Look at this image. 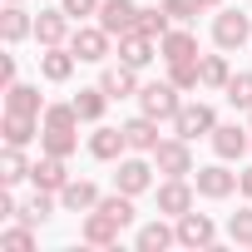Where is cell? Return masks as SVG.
Returning <instances> with one entry per match:
<instances>
[{
	"label": "cell",
	"instance_id": "1",
	"mask_svg": "<svg viewBox=\"0 0 252 252\" xmlns=\"http://www.w3.org/2000/svg\"><path fill=\"white\" fill-rule=\"evenodd\" d=\"M178 94H183V89H178L173 79H163V84H144V89H139V109H144L149 119H158V124H173L178 109H183Z\"/></svg>",
	"mask_w": 252,
	"mask_h": 252
},
{
	"label": "cell",
	"instance_id": "2",
	"mask_svg": "<svg viewBox=\"0 0 252 252\" xmlns=\"http://www.w3.org/2000/svg\"><path fill=\"white\" fill-rule=\"evenodd\" d=\"M154 163H158V173H168V178H188L193 173V149H188V139H158V149H154Z\"/></svg>",
	"mask_w": 252,
	"mask_h": 252
},
{
	"label": "cell",
	"instance_id": "3",
	"mask_svg": "<svg viewBox=\"0 0 252 252\" xmlns=\"http://www.w3.org/2000/svg\"><path fill=\"white\" fill-rule=\"evenodd\" d=\"M213 129H218V114L208 109V104H183L178 109V119H173V134L178 139H213Z\"/></svg>",
	"mask_w": 252,
	"mask_h": 252
},
{
	"label": "cell",
	"instance_id": "4",
	"mask_svg": "<svg viewBox=\"0 0 252 252\" xmlns=\"http://www.w3.org/2000/svg\"><path fill=\"white\" fill-rule=\"evenodd\" d=\"M213 40H218V50H242V45L252 40V20H247L242 10H218Z\"/></svg>",
	"mask_w": 252,
	"mask_h": 252
},
{
	"label": "cell",
	"instance_id": "5",
	"mask_svg": "<svg viewBox=\"0 0 252 252\" xmlns=\"http://www.w3.org/2000/svg\"><path fill=\"white\" fill-rule=\"evenodd\" d=\"M109 45H114V35H109L104 25H79V30L69 35V50H74L84 64H99V60L109 55Z\"/></svg>",
	"mask_w": 252,
	"mask_h": 252
},
{
	"label": "cell",
	"instance_id": "6",
	"mask_svg": "<svg viewBox=\"0 0 252 252\" xmlns=\"http://www.w3.org/2000/svg\"><path fill=\"white\" fill-rule=\"evenodd\" d=\"M99 25L114 40L129 35V30H139V5H134V0H104V5H99Z\"/></svg>",
	"mask_w": 252,
	"mask_h": 252
},
{
	"label": "cell",
	"instance_id": "7",
	"mask_svg": "<svg viewBox=\"0 0 252 252\" xmlns=\"http://www.w3.org/2000/svg\"><path fill=\"white\" fill-rule=\"evenodd\" d=\"M213 237H218V227H213V218L208 213H183L178 218V247H213Z\"/></svg>",
	"mask_w": 252,
	"mask_h": 252
},
{
	"label": "cell",
	"instance_id": "8",
	"mask_svg": "<svg viewBox=\"0 0 252 252\" xmlns=\"http://www.w3.org/2000/svg\"><path fill=\"white\" fill-rule=\"evenodd\" d=\"M119 232H124V227H119L109 213H99V208H89V213H84V227H79V237H84L89 247H114V242H119Z\"/></svg>",
	"mask_w": 252,
	"mask_h": 252
},
{
	"label": "cell",
	"instance_id": "9",
	"mask_svg": "<svg viewBox=\"0 0 252 252\" xmlns=\"http://www.w3.org/2000/svg\"><path fill=\"white\" fill-rule=\"evenodd\" d=\"M149 183H154V168H149L144 158H119V173H114V188H119V193L139 198Z\"/></svg>",
	"mask_w": 252,
	"mask_h": 252
},
{
	"label": "cell",
	"instance_id": "10",
	"mask_svg": "<svg viewBox=\"0 0 252 252\" xmlns=\"http://www.w3.org/2000/svg\"><path fill=\"white\" fill-rule=\"evenodd\" d=\"M154 55H158V40H154V35H144V30H129V35H119V60H124V64L144 69Z\"/></svg>",
	"mask_w": 252,
	"mask_h": 252
},
{
	"label": "cell",
	"instance_id": "11",
	"mask_svg": "<svg viewBox=\"0 0 252 252\" xmlns=\"http://www.w3.org/2000/svg\"><path fill=\"white\" fill-rule=\"evenodd\" d=\"M74 64H79V55H74L69 45H50V50L40 55V74H45L50 84H64V79L74 74Z\"/></svg>",
	"mask_w": 252,
	"mask_h": 252
},
{
	"label": "cell",
	"instance_id": "12",
	"mask_svg": "<svg viewBox=\"0 0 252 252\" xmlns=\"http://www.w3.org/2000/svg\"><path fill=\"white\" fill-rule=\"evenodd\" d=\"M247 134H252V129H237V124H218V129H213V154H218L222 163H227V158H242V154H247V144H252Z\"/></svg>",
	"mask_w": 252,
	"mask_h": 252
},
{
	"label": "cell",
	"instance_id": "13",
	"mask_svg": "<svg viewBox=\"0 0 252 252\" xmlns=\"http://www.w3.org/2000/svg\"><path fill=\"white\" fill-rule=\"evenodd\" d=\"M158 55L173 64V60H198V35L188 30V25H173L163 40H158Z\"/></svg>",
	"mask_w": 252,
	"mask_h": 252
},
{
	"label": "cell",
	"instance_id": "14",
	"mask_svg": "<svg viewBox=\"0 0 252 252\" xmlns=\"http://www.w3.org/2000/svg\"><path fill=\"white\" fill-rule=\"evenodd\" d=\"M198 193L203 198H227V193H237V173H227L222 163H208V168H198Z\"/></svg>",
	"mask_w": 252,
	"mask_h": 252
},
{
	"label": "cell",
	"instance_id": "15",
	"mask_svg": "<svg viewBox=\"0 0 252 252\" xmlns=\"http://www.w3.org/2000/svg\"><path fill=\"white\" fill-rule=\"evenodd\" d=\"M99 188L89 183V178H69L64 188H60V208H69V213H89V208H99Z\"/></svg>",
	"mask_w": 252,
	"mask_h": 252
},
{
	"label": "cell",
	"instance_id": "16",
	"mask_svg": "<svg viewBox=\"0 0 252 252\" xmlns=\"http://www.w3.org/2000/svg\"><path fill=\"white\" fill-rule=\"evenodd\" d=\"M124 149H129V139H124V124H119V129H109V124H99V129H94V139H89V154L99 158V163H114Z\"/></svg>",
	"mask_w": 252,
	"mask_h": 252
},
{
	"label": "cell",
	"instance_id": "17",
	"mask_svg": "<svg viewBox=\"0 0 252 252\" xmlns=\"http://www.w3.org/2000/svg\"><path fill=\"white\" fill-rule=\"evenodd\" d=\"M40 129H45V119H35V114H10V109H5V119H0V134H5V144H20V149H25Z\"/></svg>",
	"mask_w": 252,
	"mask_h": 252
},
{
	"label": "cell",
	"instance_id": "18",
	"mask_svg": "<svg viewBox=\"0 0 252 252\" xmlns=\"http://www.w3.org/2000/svg\"><path fill=\"white\" fill-rule=\"evenodd\" d=\"M124 139H129L134 154H154L158 149V119H149V114L129 119V124H124Z\"/></svg>",
	"mask_w": 252,
	"mask_h": 252
},
{
	"label": "cell",
	"instance_id": "19",
	"mask_svg": "<svg viewBox=\"0 0 252 252\" xmlns=\"http://www.w3.org/2000/svg\"><path fill=\"white\" fill-rule=\"evenodd\" d=\"M35 40L50 50V45H64L69 40V15L64 10H40L35 15Z\"/></svg>",
	"mask_w": 252,
	"mask_h": 252
},
{
	"label": "cell",
	"instance_id": "20",
	"mask_svg": "<svg viewBox=\"0 0 252 252\" xmlns=\"http://www.w3.org/2000/svg\"><path fill=\"white\" fill-rule=\"evenodd\" d=\"M30 183H35V188H45V193H60V188L69 183V168H64V158L45 154V158L30 168Z\"/></svg>",
	"mask_w": 252,
	"mask_h": 252
},
{
	"label": "cell",
	"instance_id": "21",
	"mask_svg": "<svg viewBox=\"0 0 252 252\" xmlns=\"http://www.w3.org/2000/svg\"><path fill=\"white\" fill-rule=\"evenodd\" d=\"M188 208H193V188H188V178H168V183L158 188V213L183 218Z\"/></svg>",
	"mask_w": 252,
	"mask_h": 252
},
{
	"label": "cell",
	"instance_id": "22",
	"mask_svg": "<svg viewBox=\"0 0 252 252\" xmlns=\"http://www.w3.org/2000/svg\"><path fill=\"white\" fill-rule=\"evenodd\" d=\"M99 84H104V94H109V99H129V94H139V69L119 60L114 69H104V79H99Z\"/></svg>",
	"mask_w": 252,
	"mask_h": 252
},
{
	"label": "cell",
	"instance_id": "23",
	"mask_svg": "<svg viewBox=\"0 0 252 252\" xmlns=\"http://www.w3.org/2000/svg\"><path fill=\"white\" fill-rule=\"evenodd\" d=\"M5 109L10 114H45V94L35 89V84H5Z\"/></svg>",
	"mask_w": 252,
	"mask_h": 252
},
{
	"label": "cell",
	"instance_id": "24",
	"mask_svg": "<svg viewBox=\"0 0 252 252\" xmlns=\"http://www.w3.org/2000/svg\"><path fill=\"white\" fill-rule=\"evenodd\" d=\"M25 35H35V20H30L20 5H5V10H0V40H5V45H20Z\"/></svg>",
	"mask_w": 252,
	"mask_h": 252
},
{
	"label": "cell",
	"instance_id": "25",
	"mask_svg": "<svg viewBox=\"0 0 252 252\" xmlns=\"http://www.w3.org/2000/svg\"><path fill=\"white\" fill-rule=\"evenodd\" d=\"M173 242H178V227H168V222H144L139 237H134L139 252H163V247H173Z\"/></svg>",
	"mask_w": 252,
	"mask_h": 252
},
{
	"label": "cell",
	"instance_id": "26",
	"mask_svg": "<svg viewBox=\"0 0 252 252\" xmlns=\"http://www.w3.org/2000/svg\"><path fill=\"white\" fill-rule=\"evenodd\" d=\"M55 198H60V193H45V188H35V198H30V203H20L15 222H30V227L50 222V213H55Z\"/></svg>",
	"mask_w": 252,
	"mask_h": 252
},
{
	"label": "cell",
	"instance_id": "27",
	"mask_svg": "<svg viewBox=\"0 0 252 252\" xmlns=\"http://www.w3.org/2000/svg\"><path fill=\"white\" fill-rule=\"evenodd\" d=\"M30 168H35V163H30V158L20 154V144H5V154H0V183L10 188V183L30 178Z\"/></svg>",
	"mask_w": 252,
	"mask_h": 252
},
{
	"label": "cell",
	"instance_id": "28",
	"mask_svg": "<svg viewBox=\"0 0 252 252\" xmlns=\"http://www.w3.org/2000/svg\"><path fill=\"white\" fill-rule=\"evenodd\" d=\"M74 109H79V119H84V124H99V119H104V109H109V94H104V84H94V89H79V94H74Z\"/></svg>",
	"mask_w": 252,
	"mask_h": 252
},
{
	"label": "cell",
	"instance_id": "29",
	"mask_svg": "<svg viewBox=\"0 0 252 252\" xmlns=\"http://www.w3.org/2000/svg\"><path fill=\"white\" fill-rule=\"evenodd\" d=\"M168 79H173L183 94H193V89L203 84V60H173V64H168Z\"/></svg>",
	"mask_w": 252,
	"mask_h": 252
},
{
	"label": "cell",
	"instance_id": "30",
	"mask_svg": "<svg viewBox=\"0 0 252 252\" xmlns=\"http://www.w3.org/2000/svg\"><path fill=\"white\" fill-rule=\"evenodd\" d=\"M74 144H79V139H74V129H40V149H45V154H55V158H69V154H74Z\"/></svg>",
	"mask_w": 252,
	"mask_h": 252
},
{
	"label": "cell",
	"instance_id": "31",
	"mask_svg": "<svg viewBox=\"0 0 252 252\" xmlns=\"http://www.w3.org/2000/svg\"><path fill=\"white\" fill-rule=\"evenodd\" d=\"M99 213H109V218H114L119 227H129V222H134V198H129V193H119V188H114L109 198H99Z\"/></svg>",
	"mask_w": 252,
	"mask_h": 252
},
{
	"label": "cell",
	"instance_id": "32",
	"mask_svg": "<svg viewBox=\"0 0 252 252\" xmlns=\"http://www.w3.org/2000/svg\"><path fill=\"white\" fill-rule=\"evenodd\" d=\"M139 30L154 35V40H163V35L173 30V15H168L163 5H149V10H139Z\"/></svg>",
	"mask_w": 252,
	"mask_h": 252
},
{
	"label": "cell",
	"instance_id": "33",
	"mask_svg": "<svg viewBox=\"0 0 252 252\" xmlns=\"http://www.w3.org/2000/svg\"><path fill=\"white\" fill-rule=\"evenodd\" d=\"M232 69H227V55H203V84L208 89H227Z\"/></svg>",
	"mask_w": 252,
	"mask_h": 252
},
{
	"label": "cell",
	"instance_id": "34",
	"mask_svg": "<svg viewBox=\"0 0 252 252\" xmlns=\"http://www.w3.org/2000/svg\"><path fill=\"white\" fill-rule=\"evenodd\" d=\"M45 129H79V109L74 104H45Z\"/></svg>",
	"mask_w": 252,
	"mask_h": 252
},
{
	"label": "cell",
	"instance_id": "35",
	"mask_svg": "<svg viewBox=\"0 0 252 252\" xmlns=\"http://www.w3.org/2000/svg\"><path fill=\"white\" fill-rule=\"evenodd\" d=\"M30 247H35V227H30V222L0 232V252H30Z\"/></svg>",
	"mask_w": 252,
	"mask_h": 252
},
{
	"label": "cell",
	"instance_id": "36",
	"mask_svg": "<svg viewBox=\"0 0 252 252\" xmlns=\"http://www.w3.org/2000/svg\"><path fill=\"white\" fill-rule=\"evenodd\" d=\"M227 104L252 114V74H232V79H227Z\"/></svg>",
	"mask_w": 252,
	"mask_h": 252
},
{
	"label": "cell",
	"instance_id": "37",
	"mask_svg": "<svg viewBox=\"0 0 252 252\" xmlns=\"http://www.w3.org/2000/svg\"><path fill=\"white\" fill-rule=\"evenodd\" d=\"M227 237H232L237 247H252V208H242V213L227 218Z\"/></svg>",
	"mask_w": 252,
	"mask_h": 252
},
{
	"label": "cell",
	"instance_id": "38",
	"mask_svg": "<svg viewBox=\"0 0 252 252\" xmlns=\"http://www.w3.org/2000/svg\"><path fill=\"white\" fill-rule=\"evenodd\" d=\"M163 10H168V15L178 20V25H188V20H193V15L203 10V0H163Z\"/></svg>",
	"mask_w": 252,
	"mask_h": 252
},
{
	"label": "cell",
	"instance_id": "39",
	"mask_svg": "<svg viewBox=\"0 0 252 252\" xmlns=\"http://www.w3.org/2000/svg\"><path fill=\"white\" fill-rule=\"evenodd\" d=\"M99 5H104V0H64L60 10H64L69 20H84V15H99Z\"/></svg>",
	"mask_w": 252,
	"mask_h": 252
},
{
	"label": "cell",
	"instance_id": "40",
	"mask_svg": "<svg viewBox=\"0 0 252 252\" xmlns=\"http://www.w3.org/2000/svg\"><path fill=\"white\" fill-rule=\"evenodd\" d=\"M0 84H15V55L0 60Z\"/></svg>",
	"mask_w": 252,
	"mask_h": 252
},
{
	"label": "cell",
	"instance_id": "41",
	"mask_svg": "<svg viewBox=\"0 0 252 252\" xmlns=\"http://www.w3.org/2000/svg\"><path fill=\"white\" fill-rule=\"evenodd\" d=\"M15 213H20V203H15L10 193H0V218H15Z\"/></svg>",
	"mask_w": 252,
	"mask_h": 252
},
{
	"label": "cell",
	"instance_id": "42",
	"mask_svg": "<svg viewBox=\"0 0 252 252\" xmlns=\"http://www.w3.org/2000/svg\"><path fill=\"white\" fill-rule=\"evenodd\" d=\"M237 193L252 203V168H247V173H237Z\"/></svg>",
	"mask_w": 252,
	"mask_h": 252
},
{
	"label": "cell",
	"instance_id": "43",
	"mask_svg": "<svg viewBox=\"0 0 252 252\" xmlns=\"http://www.w3.org/2000/svg\"><path fill=\"white\" fill-rule=\"evenodd\" d=\"M218 5H222V0H203V10H218Z\"/></svg>",
	"mask_w": 252,
	"mask_h": 252
},
{
	"label": "cell",
	"instance_id": "44",
	"mask_svg": "<svg viewBox=\"0 0 252 252\" xmlns=\"http://www.w3.org/2000/svg\"><path fill=\"white\" fill-rule=\"evenodd\" d=\"M5 5H20V0H5Z\"/></svg>",
	"mask_w": 252,
	"mask_h": 252
}]
</instances>
